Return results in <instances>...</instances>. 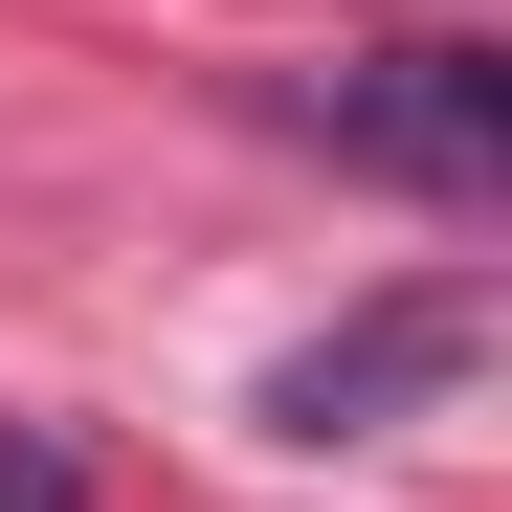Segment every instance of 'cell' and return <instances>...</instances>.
I'll use <instances>...</instances> for the list:
<instances>
[{
  "mask_svg": "<svg viewBox=\"0 0 512 512\" xmlns=\"http://www.w3.org/2000/svg\"><path fill=\"white\" fill-rule=\"evenodd\" d=\"M468 357H490V290H468V268H423V290H379V312H334L312 357H268V446H357V423L446 401Z\"/></svg>",
  "mask_w": 512,
  "mask_h": 512,
  "instance_id": "cell-2",
  "label": "cell"
},
{
  "mask_svg": "<svg viewBox=\"0 0 512 512\" xmlns=\"http://www.w3.org/2000/svg\"><path fill=\"white\" fill-rule=\"evenodd\" d=\"M0 512H67V446H0Z\"/></svg>",
  "mask_w": 512,
  "mask_h": 512,
  "instance_id": "cell-3",
  "label": "cell"
},
{
  "mask_svg": "<svg viewBox=\"0 0 512 512\" xmlns=\"http://www.w3.org/2000/svg\"><path fill=\"white\" fill-rule=\"evenodd\" d=\"M334 179H401V201H512V45H468V23H423V45H334V67H290L268 90Z\"/></svg>",
  "mask_w": 512,
  "mask_h": 512,
  "instance_id": "cell-1",
  "label": "cell"
}]
</instances>
